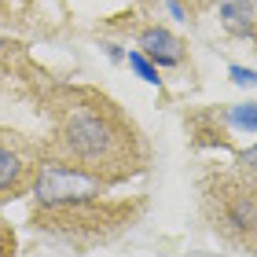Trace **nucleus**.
Here are the masks:
<instances>
[{
    "instance_id": "obj_1",
    "label": "nucleus",
    "mask_w": 257,
    "mask_h": 257,
    "mask_svg": "<svg viewBox=\"0 0 257 257\" xmlns=\"http://www.w3.org/2000/svg\"><path fill=\"white\" fill-rule=\"evenodd\" d=\"M59 144L77 166L85 169H99L107 162H118L121 155V136L103 114L96 110H74L63 125V136Z\"/></svg>"
},
{
    "instance_id": "obj_2",
    "label": "nucleus",
    "mask_w": 257,
    "mask_h": 257,
    "mask_svg": "<svg viewBox=\"0 0 257 257\" xmlns=\"http://www.w3.org/2000/svg\"><path fill=\"white\" fill-rule=\"evenodd\" d=\"M33 195H37L41 206L48 209H74L85 206L92 198L103 195V180L96 169L85 166H66V162H48L41 166V177L33 184Z\"/></svg>"
},
{
    "instance_id": "obj_3",
    "label": "nucleus",
    "mask_w": 257,
    "mask_h": 257,
    "mask_svg": "<svg viewBox=\"0 0 257 257\" xmlns=\"http://www.w3.org/2000/svg\"><path fill=\"white\" fill-rule=\"evenodd\" d=\"M140 52L155 66H180V59H184L180 37H173V33L162 30V26H151V30L140 33Z\"/></svg>"
},
{
    "instance_id": "obj_4",
    "label": "nucleus",
    "mask_w": 257,
    "mask_h": 257,
    "mask_svg": "<svg viewBox=\"0 0 257 257\" xmlns=\"http://www.w3.org/2000/svg\"><path fill=\"white\" fill-rule=\"evenodd\" d=\"M224 228L235 235H253L257 231V195L235 191L224 198Z\"/></svg>"
},
{
    "instance_id": "obj_5",
    "label": "nucleus",
    "mask_w": 257,
    "mask_h": 257,
    "mask_svg": "<svg viewBox=\"0 0 257 257\" xmlns=\"http://www.w3.org/2000/svg\"><path fill=\"white\" fill-rule=\"evenodd\" d=\"M253 15H257L253 0H220V19L239 37H253Z\"/></svg>"
},
{
    "instance_id": "obj_6",
    "label": "nucleus",
    "mask_w": 257,
    "mask_h": 257,
    "mask_svg": "<svg viewBox=\"0 0 257 257\" xmlns=\"http://www.w3.org/2000/svg\"><path fill=\"white\" fill-rule=\"evenodd\" d=\"M26 180V162L19 151H11L8 144H0V191H19Z\"/></svg>"
},
{
    "instance_id": "obj_7",
    "label": "nucleus",
    "mask_w": 257,
    "mask_h": 257,
    "mask_svg": "<svg viewBox=\"0 0 257 257\" xmlns=\"http://www.w3.org/2000/svg\"><path fill=\"white\" fill-rule=\"evenodd\" d=\"M231 125L246 128V133H257V103H242V107H231Z\"/></svg>"
},
{
    "instance_id": "obj_8",
    "label": "nucleus",
    "mask_w": 257,
    "mask_h": 257,
    "mask_svg": "<svg viewBox=\"0 0 257 257\" xmlns=\"http://www.w3.org/2000/svg\"><path fill=\"white\" fill-rule=\"evenodd\" d=\"M128 66L136 70V77H144L147 85H158V66L147 59L144 52H128Z\"/></svg>"
},
{
    "instance_id": "obj_9",
    "label": "nucleus",
    "mask_w": 257,
    "mask_h": 257,
    "mask_svg": "<svg viewBox=\"0 0 257 257\" xmlns=\"http://www.w3.org/2000/svg\"><path fill=\"white\" fill-rule=\"evenodd\" d=\"M228 77L235 81V85H242V88L257 85V70H250V66H231V70H228Z\"/></svg>"
},
{
    "instance_id": "obj_10",
    "label": "nucleus",
    "mask_w": 257,
    "mask_h": 257,
    "mask_svg": "<svg viewBox=\"0 0 257 257\" xmlns=\"http://www.w3.org/2000/svg\"><path fill=\"white\" fill-rule=\"evenodd\" d=\"M242 166H257V147H250L246 155H242Z\"/></svg>"
},
{
    "instance_id": "obj_11",
    "label": "nucleus",
    "mask_w": 257,
    "mask_h": 257,
    "mask_svg": "<svg viewBox=\"0 0 257 257\" xmlns=\"http://www.w3.org/2000/svg\"><path fill=\"white\" fill-rule=\"evenodd\" d=\"M4 48H8V41H4V37H0V52H4Z\"/></svg>"
}]
</instances>
